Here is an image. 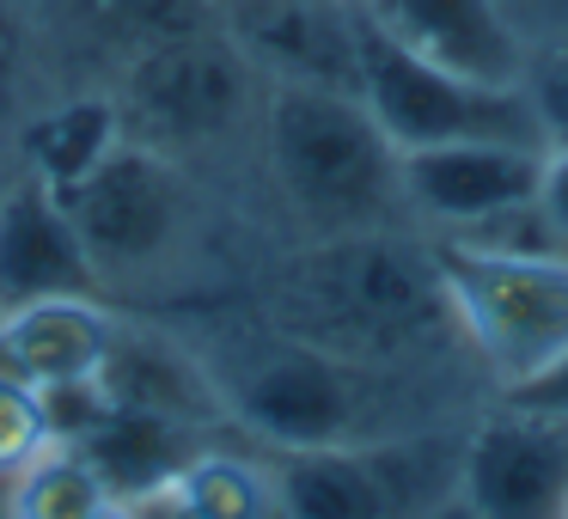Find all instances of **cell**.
I'll return each mask as SVG.
<instances>
[{"label": "cell", "mask_w": 568, "mask_h": 519, "mask_svg": "<svg viewBox=\"0 0 568 519\" xmlns=\"http://www.w3.org/2000/svg\"><path fill=\"white\" fill-rule=\"evenodd\" d=\"M367 26L397 50L434 68H453L489 86H526V38L514 31L501 0H355Z\"/></svg>", "instance_id": "7c38bea8"}, {"label": "cell", "mask_w": 568, "mask_h": 519, "mask_svg": "<svg viewBox=\"0 0 568 519\" xmlns=\"http://www.w3.org/2000/svg\"><path fill=\"white\" fill-rule=\"evenodd\" d=\"M428 245L453 324L495 391H514L568 355V257L470 251L453 238H428Z\"/></svg>", "instance_id": "52a82bcc"}, {"label": "cell", "mask_w": 568, "mask_h": 519, "mask_svg": "<svg viewBox=\"0 0 568 519\" xmlns=\"http://www.w3.org/2000/svg\"><path fill=\"white\" fill-rule=\"evenodd\" d=\"M495 397H507V404H519V409H538V416L568 421V355H562V360H550V367H544L538 379L514 385V391H495Z\"/></svg>", "instance_id": "603a6c76"}, {"label": "cell", "mask_w": 568, "mask_h": 519, "mask_svg": "<svg viewBox=\"0 0 568 519\" xmlns=\"http://www.w3.org/2000/svg\"><path fill=\"white\" fill-rule=\"evenodd\" d=\"M544 208L562 221V233H568V147H550V160H544Z\"/></svg>", "instance_id": "cb8c5ba5"}, {"label": "cell", "mask_w": 568, "mask_h": 519, "mask_svg": "<svg viewBox=\"0 0 568 519\" xmlns=\"http://www.w3.org/2000/svg\"><path fill=\"white\" fill-rule=\"evenodd\" d=\"M123 141H129V123H123V104H116V86H80L50 104H31L19 116L13 172L38 177V184H50L62 196L80 177L99 172Z\"/></svg>", "instance_id": "9a60e30c"}, {"label": "cell", "mask_w": 568, "mask_h": 519, "mask_svg": "<svg viewBox=\"0 0 568 519\" xmlns=\"http://www.w3.org/2000/svg\"><path fill=\"white\" fill-rule=\"evenodd\" d=\"M99 519H148V513H141V507L135 501H111V507H104V513Z\"/></svg>", "instance_id": "d4e9b609"}, {"label": "cell", "mask_w": 568, "mask_h": 519, "mask_svg": "<svg viewBox=\"0 0 568 519\" xmlns=\"http://www.w3.org/2000/svg\"><path fill=\"white\" fill-rule=\"evenodd\" d=\"M263 324L379 367H428L470 355L446 306L434 245L416 226L300 238L263 287Z\"/></svg>", "instance_id": "6da1fadb"}, {"label": "cell", "mask_w": 568, "mask_h": 519, "mask_svg": "<svg viewBox=\"0 0 568 519\" xmlns=\"http://www.w3.org/2000/svg\"><path fill=\"white\" fill-rule=\"evenodd\" d=\"M514 31L526 38V50H544V43L568 38V0H501Z\"/></svg>", "instance_id": "7402d4cb"}, {"label": "cell", "mask_w": 568, "mask_h": 519, "mask_svg": "<svg viewBox=\"0 0 568 519\" xmlns=\"http://www.w3.org/2000/svg\"><path fill=\"white\" fill-rule=\"evenodd\" d=\"M111 501V482L99 477V465L74 440L43 446L26 470L0 482V513L7 519H99Z\"/></svg>", "instance_id": "ac0fdd59"}, {"label": "cell", "mask_w": 568, "mask_h": 519, "mask_svg": "<svg viewBox=\"0 0 568 519\" xmlns=\"http://www.w3.org/2000/svg\"><path fill=\"white\" fill-rule=\"evenodd\" d=\"M526 99L538 111V129L550 147H568V38L531 50L526 62Z\"/></svg>", "instance_id": "ffe728a7"}, {"label": "cell", "mask_w": 568, "mask_h": 519, "mask_svg": "<svg viewBox=\"0 0 568 519\" xmlns=\"http://www.w3.org/2000/svg\"><path fill=\"white\" fill-rule=\"evenodd\" d=\"M116 104H123L129 141H148L202 172L209 153L245 147V141L257 147L263 74L209 13L202 26L172 31L129 55L123 80H116Z\"/></svg>", "instance_id": "5b68a950"}, {"label": "cell", "mask_w": 568, "mask_h": 519, "mask_svg": "<svg viewBox=\"0 0 568 519\" xmlns=\"http://www.w3.org/2000/svg\"><path fill=\"white\" fill-rule=\"evenodd\" d=\"M257 165L300 238L409 226L404 184H397V147L373 123L361 92L263 86Z\"/></svg>", "instance_id": "3957f363"}, {"label": "cell", "mask_w": 568, "mask_h": 519, "mask_svg": "<svg viewBox=\"0 0 568 519\" xmlns=\"http://www.w3.org/2000/svg\"><path fill=\"white\" fill-rule=\"evenodd\" d=\"M0 330L13 343L31 391H74V385H99L116 330H123V312L104 294H55L0 312Z\"/></svg>", "instance_id": "5bb4252c"}, {"label": "cell", "mask_w": 568, "mask_h": 519, "mask_svg": "<svg viewBox=\"0 0 568 519\" xmlns=\"http://www.w3.org/2000/svg\"><path fill=\"white\" fill-rule=\"evenodd\" d=\"M0 519H7V513H0Z\"/></svg>", "instance_id": "f1b7e54d"}, {"label": "cell", "mask_w": 568, "mask_h": 519, "mask_svg": "<svg viewBox=\"0 0 568 519\" xmlns=\"http://www.w3.org/2000/svg\"><path fill=\"white\" fill-rule=\"evenodd\" d=\"M55 446V428H50V409L31 385H7L0 379V482L26 470L31 458Z\"/></svg>", "instance_id": "d6986e66"}, {"label": "cell", "mask_w": 568, "mask_h": 519, "mask_svg": "<svg viewBox=\"0 0 568 519\" xmlns=\"http://www.w3.org/2000/svg\"><path fill=\"white\" fill-rule=\"evenodd\" d=\"M458 507L470 519H562L568 421L489 397L465 428Z\"/></svg>", "instance_id": "9c48e42d"}, {"label": "cell", "mask_w": 568, "mask_h": 519, "mask_svg": "<svg viewBox=\"0 0 568 519\" xmlns=\"http://www.w3.org/2000/svg\"><path fill=\"white\" fill-rule=\"evenodd\" d=\"M562 519H568V507H562Z\"/></svg>", "instance_id": "83f0119b"}, {"label": "cell", "mask_w": 568, "mask_h": 519, "mask_svg": "<svg viewBox=\"0 0 568 519\" xmlns=\"http://www.w3.org/2000/svg\"><path fill=\"white\" fill-rule=\"evenodd\" d=\"M544 160H550V147H526V141H453V147L397 153L404 214L428 238L465 233V226L538 196Z\"/></svg>", "instance_id": "8fae6325"}, {"label": "cell", "mask_w": 568, "mask_h": 519, "mask_svg": "<svg viewBox=\"0 0 568 519\" xmlns=\"http://www.w3.org/2000/svg\"><path fill=\"white\" fill-rule=\"evenodd\" d=\"M428 519H470V513H465V507H458V501H446L440 513H428Z\"/></svg>", "instance_id": "484cf974"}, {"label": "cell", "mask_w": 568, "mask_h": 519, "mask_svg": "<svg viewBox=\"0 0 568 519\" xmlns=\"http://www.w3.org/2000/svg\"><path fill=\"white\" fill-rule=\"evenodd\" d=\"M214 26L239 43L263 86H336L361 74V7L355 0H209Z\"/></svg>", "instance_id": "30bf717a"}, {"label": "cell", "mask_w": 568, "mask_h": 519, "mask_svg": "<svg viewBox=\"0 0 568 519\" xmlns=\"http://www.w3.org/2000/svg\"><path fill=\"white\" fill-rule=\"evenodd\" d=\"M209 190L202 172L148 141H123L92 177L62 190L92 263H99L104 299L178 287L202 263V226H209Z\"/></svg>", "instance_id": "277c9868"}, {"label": "cell", "mask_w": 568, "mask_h": 519, "mask_svg": "<svg viewBox=\"0 0 568 519\" xmlns=\"http://www.w3.org/2000/svg\"><path fill=\"white\" fill-rule=\"evenodd\" d=\"M190 343L209 360L226 428L257 440V452L373 440V434L453 416L446 404H428V367H379V360L336 355L263 318L221 336H190Z\"/></svg>", "instance_id": "7a4b0ae2"}, {"label": "cell", "mask_w": 568, "mask_h": 519, "mask_svg": "<svg viewBox=\"0 0 568 519\" xmlns=\"http://www.w3.org/2000/svg\"><path fill=\"white\" fill-rule=\"evenodd\" d=\"M355 92L397 153L453 147V141H526V147H550L526 86H489V80H465L453 68L422 62V55L397 50L392 38H379L367 26V13H361Z\"/></svg>", "instance_id": "ba28073f"}, {"label": "cell", "mask_w": 568, "mask_h": 519, "mask_svg": "<svg viewBox=\"0 0 568 519\" xmlns=\"http://www.w3.org/2000/svg\"><path fill=\"white\" fill-rule=\"evenodd\" d=\"M55 294H104L99 263H92L68 202L50 184L13 172L0 190V312Z\"/></svg>", "instance_id": "4fadbf2b"}, {"label": "cell", "mask_w": 568, "mask_h": 519, "mask_svg": "<svg viewBox=\"0 0 568 519\" xmlns=\"http://www.w3.org/2000/svg\"><path fill=\"white\" fill-rule=\"evenodd\" d=\"M153 501L172 519H282L270 452H233V446L190 452L184 470Z\"/></svg>", "instance_id": "e0dca14e"}, {"label": "cell", "mask_w": 568, "mask_h": 519, "mask_svg": "<svg viewBox=\"0 0 568 519\" xmlns=\"http://www.w3.org/2000/svg\"><path fill=\"white\" fill-rule=\"evenodd\" d=\"M19 62H26V38H19L13 0H0V160L13 165V129H19Z\"/></svg>", "instance_id": "44dd1931"}, {"label": "cell", "mask_w": 568, "mask_h": 519, "mask_svg": "<svg viewBox=\"0 0 568 519\" xmlns=\"http://www.w3.org/2000/svg\"><path fill=\"white\" fill-rule=\"evenodd\" d=\"M470 416L392 428L373 440L270 452L282 519H428L458 501Z\"/></svg>", "instance_id": "8992f818"}, {"label": "cell", "mask_w": 568, "mask_h": 519, "mask_svg": "<svg viewBox=\"0 0 568 519\" xmlns=\"http://www.w3.org/2000/svg\"><path fill=\"white\" fill-rule=\"evenodd\" d=\"M74 446L99 465V477L111 482L116 501H153L165 482L184 470L190 452H202V428L196 421L160 416V409H129V404H104L87 428L74 434Z\"/></svg>", "instance_id": "2e32d148"}, {"label": "cell", "mask_w": 568, "mask_h": 519, "mask_svg": "<svg viewBox=\"0 0 568 519\" xmlns=\"http://www.w3.org/2000/svg\"><path fill=\"white\" fill-rule=\"evenodd\" d=\"M7 177H13V165H7V160H0V190H7Z\"/></svg>", "instance_id": "4316f807"}]
</instances>
